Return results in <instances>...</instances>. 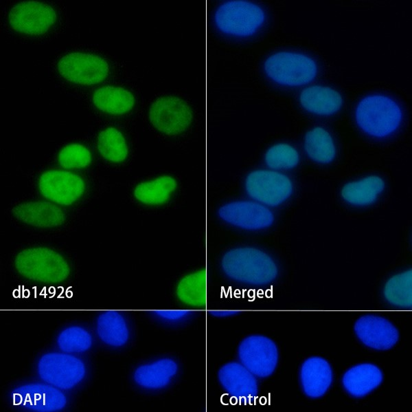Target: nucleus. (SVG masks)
Here are the masks:
<instances>
[{"mask_svg": "<svg viewBox=\"0 0 412 412\" xmlns=\"http://www.w3.org/2000/svg\"><path fill=\"white\" fill-rule=\"evenodd\" d=\"M222 268L231 279L253 285L267 284L277 274L275 262L266 253L249 247L227 252L222 258Z\"/></svg>", "mask_w": 412, "mask_h": 412, "instance_id": "nucleus-1", "label": "nucleus"}, {"mask_svg": "<svg viewBox=\"0 0 412 412\" xmlns=\"http://www.w3.org/2000/svg\"><path fill=\"white\" fill-rule=\"evenodd\" d=\"M355 118L357 124L365 133L382 138L398 129L402 122V112L400 106L389 97L372 95L359 102Z\"/></svg>", "mask_w": 412, "mask_h": 412, "instance_id": "nucleus-2", "label": "nucleus"}, {"mask_svg": "<svg viewBox=\"0 0 412 412\" xmlns=\"http://www.w3.org/2000/svg\"><path fill=\"white\" fill-rule=\"evenodd\" d=\"M15 265L23 277L45 283L60 282L69 274V266L63 258L45 248L22 251L15 259Z\"/></svg>", "mask_w": 412, "mask_h": 412, "instance_id": "nucleus-3", "label": "nucleus"}, {"mask_svg": "<svg viewBox=\"0 0 412 412\" xmlns=\"http://www.w3.org/2000/svg\"><path fill=\"white\" fill-rule=\"evenodd\" d=\"M267 76L275 83L297 87L313 80L317 74L316 62L299 53L281 52L269 56L264 63Z\"/></svg>", "mask_w": 412, "mask_h": 412, "instance_id": "nucleus-4", "label": "nucleus"}, {"mask_svg": "<svg viewBox=\"0 0 412 412\" xmlns=\"http://www.w3.org/2000/svg\"><path fill=\"white\" fill-rule=\"evenodd\" d=\"M264 20L265 14L261 7L242 0L225 2L215 14V22L220 30L240 36L254 34Z\"/></svg>", "mask_w": 412, "mask_h": 412, "instance_id": "nucleus-5", "label": "nucleus"}, {"mask_svg": "<svg viewBox=\"0 0 412 412\" xmlns=\"http://www.w3.org/2000/svg\"><path fill=\"white\" fill-rule=\"evenodd\" d=\"M245 187L254 201L264 206H276L291 195L293 184L285 175L271 170H258L247 177Z\"/></svg>", "mask_w": 412, "mask_h": 412, "instance_id": "nucleus-6", "label": "nucleus"}, {"mask_svg": "<svg viewBox=\"0 0 412 412\" xmlns=\"http://www.w3.org/2000/svg\"><path fill=\"white\" fill-rule=\"evenodd\" d=\"M38 371L42 380L62 389H71L85 375V367L80 359L60 353L44 355L39 360Z\"/></svg>", "mask_w": 412, "mask_h": 412, "instance_id": "nucleus-7", "label": "nucleus"}, {"mask_svg": "<svg viewBox=\"0 0 412 412\" xmlns=\"http://www.w3.org/2000/svg\"><path fill=\"white\" fill-rule=\"evenodd\" d=\"M240 363L255 376L266 378L276 369L278 350L275 343L264 336H249L238 347Z\"/></svg>", "mask_w": 412, "mask_h": 412, "instance_id": "nucleus-8", "label": "nucleus"}, {"mask_svg": "<svg viewBox=\"0 0 412 412\" xmlns=\"http://www.w3.org/2000/svg\"><path fill=\"white\" fill-rule=\"evenodd\" d=\"M149 118L159 131L167 135H176L190 124L192 111L183 100L176 96H163L151 105Z\"/></svg>", "mask_w": 412, "mask_h": 412, "instance_id": "nucleus-9", "label": "nucleus"}, {"mask_svg": "<svg viewBox=\"0 0 412 412\" xmlns=\"http://www.w3.org/2000/svg\"><path fill=\"white\" fill-rule=\"evenodd\" d=\"M58 70L69 81L92 85L102 81L108 72V65L100 56L88 53L71 52L58 62Z\"/></svg>", "mask_w": 412, "mask_h": 412, "instance_id": "nucleus-10", "label": "nucleus"}, {"mask_svg": "<svg viewBox=\"0 0 412 412\" xmlns=\"http://www.w3.org/2000/svg\"><path fill=\"white\" fill-rule=\"evenodd\" d=\"M56 19L54 9L37 1H25L15 4L8 13L11 27L21 32L40 34L47 30Z\"/></svg>", "mask_w": 412, "mask_h": 412, "instance_id": "nucleus-11", "label": "nucleus"}, {"mask_svg": "<svg viewBox=\"0 0 412 412\" xmlns=\"http://www.w3.org/2000/svg\"><path fill=\"white\" fill-rule=\"evenodd\" d=\"M225 222L245 230H260L270 226L273 215L266 206L256 201H236L222 206L218 211Z\"/></svg>", "mask_w": 412, "mask_h": 412, "instance_id": "nucleus-12", "label": "nucleus"}, {"mask_svg": "<svg viewBox=\"0 0 412 412\" xmlns=\"http://www.w3.org/2000/svg\"><path fill=\"white\" fill-rule=\"evenodd\" d=\"M13 404L32 411L52 412L65 407L66 398L58 389L47 384H30L12 392Z\"/></svg>", "mask_w": 412, "mask_h": 412, "instance_id": "nucleus-13", "label": "nucleus"}, {"mask_svg": "<svg viewBox=\"0 0 412 412\" xmlns=\"http://www.w3.org/2000/svg\"><path fill=\"white\" fill-rule=\"evenodd\" d=\"M39 189L47 199L62 205H69L82 194L84 184L78 175L62 171H49L39 180Z\"/></svg>", "mask_w": 412, "mask_h": 412, "instance_id": "nucleus-14", "label": "nucleus"}, {"mask_svg": "<svg viewBox=\"0 0 412 412\" xmlns=\"http://www.w3.org/2000/svg\"><path fill=\"white\" fill-rule=\"evenodd\" d=\"M354 331L365 345L378 350L391 348L399 338L398 331L391 322L374 315L360 317L355 323Z\"/></svg>", "mask_w": 412, "mask_h": 412, "instance_id": "nucleus-15", "label": "nucleus"}, {"mask_svg": "<svg viewBox=\"0 0 412 412\" xmlns=\"http://www.w3.org/2000/svg\"><path fill=\"white\" fill-rule=\"evenodd\" d=\"M218 377L223 389L231 396L250 402L258 393L255 376L241 363L231 362L218 371Z\"/></svg>", "mask_w": 412, "mask_h": 412, "instance_id": "nucleus-16", "label": "nucleus"}, {"mask_svg": "<svg viewBox=\"0 0 412 412\" xmlns=\"http://www.w3.org/2000/svg\"><path fill=\"white\" fill-rule=\"evenodd\" d=\"M333 374L330 364L320 357H311L301 366V384L304 392L310 398L323 396L332 382Z\"/></svg>", "mask_w": 412, "mask_h": 412, "instance_id": "nucleus-17", "label": "nucleus"}, {"mask_svg": "<svg viewBox=\"0 0 412 412\" xmlns=\"http://www.w3.org/2000/svg\"><path fill=\"white\" fill-rule=\"evenodd\" d=\"M382 379V373L377 366L365 363L348 369L343 375L342 382L349 394L361 398L376 389Z\"/></svg>", "mask_w": 412, "mask_h": 412, "instance_id": "nucleus-18", "label": "nucleus"}, {"mask_svg": "<svg viewBox=\"0 0 412 412\" xmlns=\"http://www.w3.org/2000/svg\"><path fill=\"white\" fill-rule=\"evenodd\" d=\"M299 100L306 111L319 116L332 115L338 111L343 104L342 96L338 91L320 85L305 88Z\"/></svg>", "mask_w": 412, "mask_h": 412, "instance_id": "nucleus-19", "label": "nucleus"}, {"mask_svg": "<svg viewBox=\"0 0 412 412\" xmlns=\"http://www.w3.org/2000/svg\"><path fill=\"white\" fill-rule=\"evenodd\" d=\"M20 220L39 227H52L61 224L65 219L62 211L56 205L47 202H28L13 209Z\"/></svg>", "mask_w": 412, "mask_h": 412, "instance_id": "nucleus-20", "label": "nucleus"}, {"mask_svg": "<svg viewBox=\"0 0 412 412\" xmlns=\"http://www.w3.org/2000/svg\"><path fill=\"white\" fill-rule=\"evenodd\" d=\"M177 370L178 366L174 360L162 358L139 367L135 371L134 379L142 387L161 389L170 382Z\"/></svg>", "mask_w": 412, "mask_h": 412, "instance_id": "nucleus-21", "label": "nucleus"}, {"mask_svg": "<svg viewBox=\"0 0 412 412\" xmlns=\"http://www.w3.org/2000/svg\"><path fill=\"white\" fill-rule=\"evenodd\" d=\"M95 106L111 114H122L132 109L135 98L131 92L119 87L104 86L93 94Z\"/></svg>", "mask_w": 412, "mask_h": 412, "instance_id": "nucleus-22", "label": "nucleus"}, {"mask_svg": "<svg viewBox=\"0 0 412 412\" xmlns=\"http://www.w3.org/2000/svg\"><path fill=\"white\" fill-rule=\"evenodd\" d=\"M176 188V180L171 176L163 175L138 184L134 194L139 202L157 206L167 202Z\"/></svg>", "mask_w": 412, "mask_h": 412, "instance_id": "nucleus-23", "label": "nucleus"}, {"mask_svg": "<svg viewBox=\"0 0 412 412\" xmlns=\"http://www.w3.org/2000/svg\"><path fill=\"white\" fill-rule=\"evenodd\" d=\"M385 187L383 180L377 176H369L359 181L347 184L342 190V196L348 203L366 206L376 201Z\"/></svg>", "mask_w": 412, "mask_h": 412, "instance_id": "nucleus-24", "label": "nucleus"}, {"mask_svg": "<svg viewBox=\"0 0 412 412\" xmlns=\"http://www.w3.org/2000/svg\"><path fill=\"white\" fill-rule=\"evenodd\" d=\"M97 332L105 343L115 347L124 345L128 339V329L123 316L115 311H108L98 318Z\"/></svg>", "mask_w": 412, "mask_h": 412, "instance_id": "nucleus-25", "label": "nucleus"}, {"mask_svg": "<svg viewBox=\"0 0 412 412\" xmlns=\"http://www.w3.org/2000/svg\"><path fill=\"white\" fill-rule=\"evenodd\" d=\"M304 148L312 160L323 164L332 161L336 154L332 138L326 130L319 127L306 134Z\"/></svg>", "mask_w": 412, "mask_h": 412, "instance_id": "nucleus-26", "label": "nucleus"}, {"mask_svg": "<svg viewBox=\"0 0 412 412\" xmlns=\"http://www.w3.org/2000/svg\"><path fill=\"white\" fill-rule=\"evenodd\" d=\"M207 274L205 270L183 277L177 288V294L184 303L193 306H203L207 301Z\"/></svg>", "mask_w": 412, "mask_h": 412, "instance_id": "nucleus-27", "label": "nucleus"}, {"mask_svg": "<svg viewBox=\"0 0 412 412\" xmlns=\"http://www.w3.org/2000/svg\"><path fill=\"white\" fill-rule=\"evenodd\" d=\"M412 272L408 270L391 278L385 288L386 299L401 307L412 305Z\"/></svg>", "mask_w": 412, "mask_h": 412, "instance_id": "nucleus-28", "label": "nucleus"}, {"mask_svg": "<svg viewBox=\"0 0 412 412\" xmlns=\"http://www.w3.org/2000/svg\"><path fill=\"white\" fill-rule=\"evenodd\" d=\"M98 149L104 158L113 162L123 161L128 154L124 136L114 127L100 131L98 137Z\"/></svg>", "mask_w": 412, "mask_h": 412, "instance_id": "nucleus-29", "label": "nucleus"}, {"mask_svg": "<svg viewBox=\"0 0 412 412\" xmlns=\"http://www.w3.org/2000/svg\"><path fill=\"white\" fill-rule=\"evenodd\" d=\"M57 341L60 349L67 353L85 351L92 344L91 336L80 327L65 329L60 334Z\"/></svg>", "mask_w": 412, "mask_h": 412, "instance_id": "nucleus-30", "label": "nucleus"}, {"mask_svg": "<svg viewBox=\"0 0 412 412\" xmlns=\"http://www.w3.org/2000/svg\"><path fill=\"white\" fill-rule=\"evenodd\" d=\"M299 159L297 150L287 144H275L265 155L266 164L273 170L292 169L298 164Z\"/></svg>", "mask_w": 412, "mask_h": 412, "instance_id": "nucleus-31", "label": "nucleus"}, {"mask_svg": "<svg viewBox=\"0 0 412 412\" xmlns=\"http://www.w3.org/2000/svg\"><path fill=\"white\" fill-rule=\"evenodd\" d=\"M89 151L79 144H71L63 147L58 154V162L65 169H79L91 162Z\"/></svg>", "mask_w": 412, "mask_h": 412, "instance_id": "nucleus-32", "label": "nucleus"}, {"mask_svg": "<svg viewBox=\"0 0 412 412\" xmlns=\"http://www.w3.org/2000/svg\"><path fill=\"white\" fill-rule=\"evenodd\" d=\"M154 313L161 318L170 321H179L190 314L185 310H158Z\"/></svg>", "mask_w": 412, "mask_h": 412, "instance_id": "nucleus-33", "label": "nucleus"}, {"mask_svg": "<svg viewBox=\"0 0 412 412\" xmlns=\"http://www.w3.org/2000/svg\"><path fill=\"white\" fill-rule=\"evenodd\" d=\"M237 311H213L210 314L216 317H227L238 314Z\"/></svg>", "mask_w": 412, "mask_h": 412, "instance_id": "nucleus-34", "label": "nucleus"}]
</instances>
